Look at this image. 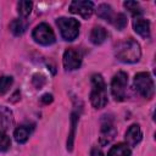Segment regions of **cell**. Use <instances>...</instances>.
<instances>
[{
    "label": "cell",
    "instance_id": "2e32d148",
    "mask_svg": "<svg viewBox=\"0 0 156 156\" xmlns=\"http://www.w3.org/2000/svg\"><path fill=\"white\" fill-rule=\"evenodd\" d=\"M27 26H28V22L24 21L23 18H15V20L11 21L9 27H10V30H11V33L13 35L20 37V35H22L26 32Z\"/></svg>",
    "mask_w": 156,
    "mask_h": 156
},
{
    "label": "cell",
    "instance_id": "8992f818",
    "mask_svg": "<svg viewBox=\"0 0 156 156\" xmlns=\"http://www.w3.org/2000/svg\"><path fill=\"white\" fill-rule=\"evenodd\" d=\"M32 38L34 39L35 43H38L40 45H45V46L54 44L56 40L55 33L48 23L38 24L32 32Z\"/></svg>",
    "mask_w": 156,
    "mask_h": 156
},
{
    "label": "cell",
    "instance_id": "4fadbf2b",
    "mask_svg": "<svg viewBox=\"0 0 156 156\" xmlns=\"http://www.w3.org/2000/svg\"><path fill=\"white\" fill-rule=\"evenodd\" d=\"M13 124V115L6 106H0V129L6 130Z\"/></svg>",
    "mask_w": 156,
    "mask_h": 156
},
{
    "label": "cell",
    "instance_id": "9c48e42d",
    "mask_svg": "<svg viewBox=\"0 0 156 156\" xmlns=\"http://www.w3.org/2000/svg\"><path fill=\"white\" fill-rule=\"evenodd\" d=\"M69 12L77 13L84 20H88L94 12V2L85 0H74L69 5Z\"/></svg>",
    "mask_w": 156,
    "mask_h": 156
},
{
    "label": "cell",
    "instance_id": "7402d4cb",
    "mask_svg": "<svg viewBox=\"0 0 156 156\" xmlns=\"http://www.w3.org/2000/svg\"><path fill=\"white\" fill-rule=\"evenodd\" d=\"M111 23H112L118 30H122V29H124V28L127 27L128 20H127V17H126L124 13H117V15H115V17H113V20H112Z\"/></svg>",
    "mask_w": 156,
    "mask_h": 156
},
{
    "label": "cell",
    "instance_id": "3957f363",
    "mask_svg": "<svg viewBox=\"0 0 156 156\" xmlns=\"http://www.w3.org/2000/svg\"><path fill=\"white\" fill-rule=\"evenodd\" d=\"M56 24H57V27L60 29L61 37L67 41L74 40L79 34L80 23L76 18L60 17V18L56 20Z\"/></svg>",
    "mask_w": 156,
    "mask_h": 156
},
{
    "label": "cell",
    "instance_id": "4316f807",
    "mask_svg": "<svg viewBox=\"0 0 156 156\" xmlns=\"http://www.w3.org/2000/svg\"><path fill=\"white\" fill-rule=\"evenodd\" d=\"M20 96H21V94H20V91L17 90V91H16V93L12 95V98L10 99V101H11V102H16V101L20 99Z\"/></svg>",
    "mask_w": 156,
    "mask_h": 156
},
{
    "label": "cell",
    "instance_id": "5b68a950",
    "mask_svg": "<svg viewBox=\"0 0 156 156\" xmlns=\"http://www.w3.org/2000/svg\"><path fill=\"white\" fill-rule=\"evenodd\" d=\"M128 74L123 71L117 72L111 80V93L116 101H123L127 94Z\"/></svg>",
    "mask_w": 156,
    "mask_h": 156
},
{
    "label": "cell",
    "instance_id": "7a4b0ae2",
    "mask_svg": "<svg viewBox=\"0 0 156 156\" xmlns=\"http://www.w3.org/2000/svg\"><path fill=\"white\" fill-rule=\"evenodd\" d=\"M91 91H90V102L95 108H102L107 104V94L105 80L101 74L91 76Z\"/></svg>",
    "mask_w": 156,
    "mask_h": 156
},
{
    "label": "cell",
    "instance_id": "52a82bcc",
    "mask_svg": "<svg viewBox=\"0 0 156 156\" xmlns=\"http://www.w3.org/2000/svg\"><path fill=\"white\" fill-rule=\"evenodd\" d=\"M116 128L113 123V118L111 116H102L101 119V128H100V144L107 145L110 144L116 136Z\"/></svg>",
    "mask_w": 156,
    "mask_h": 156
},
{
    "label": "cell",
    "instance_id": "484cf974",
    "mask_svg": "<svg viewBox=\"0 0 156 156\" xmlns=\"http://www.w3.org/2000/svg\"><path fill=\"white\" fill-rule=\"evenodd\" d=\"M90 156H104V154H102L101 149L94 146V147L91 149V151H90Z\"/></svg>",
    "mask_w": 156,
    "mask_h": 156
},
{
    "label": "cell",
    "instance_id": "d4e9b609",
    "mask_svg": "<svg viewBox=\"0 0 156 156\" xmlns=\"http://www.w3.org/2000/svg\"><path fill=\"white\" fill-rule=\"evenodd\" d=\"M40 101H41L43 104L48 105V104L52 102V95H51V94H44V95L40 98Z\"/></svg>",
    "mask_w": 156,
    "mask_h": 156
},
{
    "label": "cell",
    "instance_id": "9a60e30c",
    "mask_svg": "<svg viewBox=\"0 0 156 156\" xmlns=\"http://www.w3.org/2000/svg\"><path fill=\"white\" fill-rule=\"evenodd\" d=\"M79 121V113L73 110L71 113V132L68 134V139H67V150L72 151L73 150V144H74V136H76V127L78 124Z\"/></svg>",
    "mask_w": 156,
    "mask_h": 156
},
{
    "label": "cell",
    "instance_id": "cb8c5ba5",
    "mask_svg": "<svg viewBox=\"0 0 156 156\" xmlns=\"http://www.w3.org/2000/svg\"><path fill=\"white\" fill-rule=\"evenodd\" d=\"M32 83L37 89H41L43 85L46 83V79H45V77L43 74H34L33 79H32Z\"/></svg>",
    "mask_w": 156,
    "mask_h": 156
},
{
    "label": "cell",
    "instance_id": "ba28073f",
    "mask_svg": "<svg viewBox=\"0 0 156 156\" xmlns=\"http://www.w3.org/2000/svg\"><path fill=\"white\" fill-rule=\"evenodd\" d=\"M62 62H63L65 69H67V71L78 69L82 65V54H80V51H78L73 48L67 49L63 54Z\"/></svg>",
    "mask_w": 156,
    "mask_h": 156
},
{
    "label": "cell",
    "instance_id": "7c38bea8",
    "mask_svg": "<svg viewBox=\"0 0 156 156\" xmlns=\"http://www.w3.org/2000/svg\"><path fill=\"white\" fill-rule=\"evenodd\" d=\"M32 132H33V127L32 126H29V124H22L20 127H17L15 129V132H13L15 140L18 144H24L29 139Z\"/></svg>",
    "mask_w": 156,
    "mask_h": 156
},
{
    "label": "cell",
    "instance_id": "30bf717a",
    "mask_svg": "<svg viewBox=\"0 0 156 156\" xmlns=\"http://www.w3.org/2000/svg\"><path fill=\"white\" fill-rule=\"evenodd\" d=\"M124 138H126V141H127L128 146H136L143 139V133H141V129H140L139 124H132L127 129Z\"/></svg>",
    "mask_w": 156,
    "mask_h": 156
},
{
    "label": "cell",
    "instance_id": "603a6c76",
    "mask_svg": "<svg viewBox=\"0 0 156 156\" xmlns=\"http://www.w3.org/2000/svg\"><path fill=\"white\" fill-rule=\"evenodd\" d=\"M11 146V140L10 136L5 133V130L0 129V152H5L10 149Z\"/></svg>",
    "mask_w": 156,
    "mask_h": 156
},
{
    "label": "cell",
    "instance_id": "44dd1931",
    "mask_svg": "<svg viewBox=\"0 0 156 156\" xmlns=\"http://www.w3.org/2000/svg\"><path fill=\"white\" fill-rule=\"evenodd\" d=\"M13 84V78L11 76H1L0 77V95L6 94Z\"/></svg>",
    "mask_w": 156,
    "mask_h": 156
},
{
    "label": "cell",
    "instance_id": "ffe728a7",
    "mask_svg": "<svg viewBox=\"0 0 156 156\" xmlns=\"http://www.w3.org/2000/svg\"><path fill=\"white\" fill-rule=\"evenodd\" d=\"M123 5H124V7L132 13V16L135 17V18L140 17V15L143 13V10H141L140 5H139L136 1H124Z\"/></svg>",
    "mask_w": 156,
    "mask_h": 156
},
{
    "label": "cell",
    "instance_id": "5bb4252c",
    "mask_svg": "<svg viewBox=\"0 0 156 156\" xmlns=\"http://www.w3.org/2000/svg\"><path fill=\"white\" fill-rule=\"evenodd\" d=\"M108 37V33L107 30L101 27V26H96L91 29L90 32V41L94 44V45H101Z\"/></svg>",
    "mask_w": 156,
    "mask_h": 156
},
{
    "label": "cell",
    "instance_id": "8fae6325",
    "mask_svg": "<svg viewBox=\"0 0 156 156\" xmlns=\"http://www.w3.org/2000/svg\"><path fill=\"white\" fill-rule=\"evenodd\" d=\"M133 28L140 37H143L145 39L150 38V22H149V20H145L141 17L135 18L133 22Z\"/></svg>",
    "mask_w": 156,
    "mask_h": 156
},
{
    "label": "cell",
    "instance_id": "d6986e66",
    "mask_svg": "<svg viewBox=\"0 0 156 156\" xmlns=\"http://www.w3.org/2000/svg\"><path fill=\"white\" fill-rule=\"evenodd\" d=\"M32 9H33V2L32 1H27V0H22L17 4V11L20 13L21 17L26 18L27 16L30 15L32 12Z\"/></svg>",
    "mask_w": 156,
    "mask_h": 156
},
{
    "label": "cell",
    "instance_id": "6da1fadb",
    "mask_svg": "<svg viewBox=\"0 0 156 156\" xmlns=\"http://www.w3.org/2000/svg\"><path fill=\"white\" fill-rule=\"evenodd\" d=\"M116 57L124 63H135L141 57V49L136 40L129 38L119 43L116 48Z\"/></svg>",
    "mask_w": 156,
    "mask_h": 156
},
{
    "label": "cell",
    "instance_id": "277c9868",
    "mask_svg": "<svg viewBox=\"0 0 156 156\" xmlns=\"http://www.w3.org/2000/svg\"><path fill=\"white\" fill-rule=\"evenodd\" d=\"M135 90L145 99H151L155 94V85L151 76L147 72H139L134 77Z\"/></svg>",
    "mask_w": 156,
    "mask_h": 156
},
{
    "label": "cell",
    "instance_id": "ac0fdd59",
    "mask_svg": "<svg viewBox=\"0 0 156 156\" xmlns=\"http://www.w3.org/2000/svg\"><path fill=\"white\" fill-rule=\"evenodd\" d=\"M96 12H98V16H99L100 18H102V20H105V21H108V22H112L113 17H115L113 11H112V7H111L110 5H107V4H101V5H99Z\"/></svg>",
    "mask_w": 156,
    "mask_h": 156
},
{
    "label": "cell",
    "instance_id": "e0dca14e",
    "mask_svg": "<svg viewBox=\"0 0 156 156\" xmlns=\"http://www.w3.org/2000/svg\"><path fill=\"white\" fill-rule=\"evenodd\" d=\"M130 154L132 151L129 146L127 144L119 143L110 149V151L107 152V156H130Z\"/></svg>",
    "mask_w": 156,
    "mask_h": 156
}]
</instances>
